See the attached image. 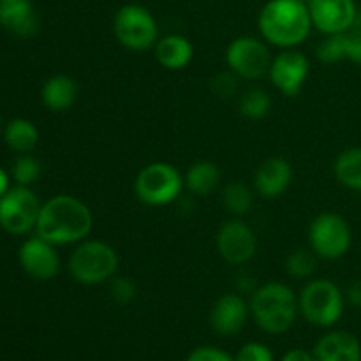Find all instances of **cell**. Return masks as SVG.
<instances>
[{
	"instance_id": "52a82bcc",
	"label": "cell",
	"mask_w": 361,
	"mask_h": 361,
	"mask_svg": "<svg viewBox=\"0 0 361 361\" xmlns=\"http://www.w3.org/2000/svg\"><path fill=\"white\" fill-rule=\"evenodd\" d=\"M113 32L116 41L130 51H147L159 41L157 20L140 4H126L116 11Z\"/></svg>"
},
{
	"instance_id": "44dd1931",
	"label": "cell",
	"mask_w": 361,
	"mask_h": 361,
	"mask_svg": "<svg viewBox=\"0 0 361 361\" xmlns=\"http://www.w3.org/2000/svg\"><path fill=\"white\" fill-rule=\"evenodd\" d=\"M183 182H185V189L194 196H208L221 183V169L215 162L197 161L189 166L183 175Z\"/></svg>"
},
{
	"instance_id": "e0dca14e",
	"label": "cell",
	"mask_w": 361,
	"mask_h": 361,
	"mask_svg": "<svg viewBox=\"0 0 361 361\" xmlns=\"http://www.w3.org/2000/svg\"><path fill=\"white\" fill-rule=\"evenodd\" d=\"M316 361H361L360 341L349 331H330L314 348Z\"/></svg>"
},
{
	"instance_id": "1f68e13d",
	"label": "cell",
	"mask_w": 361,
	"mask_h": 361,
	"mask_svg": "<svg viewBox=\"0 0 361 361\" xmlns=\"http://www.w3.org/2000/svg\"><path fill=\"white\" fill-rule=\"evenodd\" d=\"M344 60L361 66V27L344 32Z\"/></svg>"
},
{
	"instance_id": "cb8c5ba5",
	"label": "cell",
	"mask_w": 361,
	"mask_h": 361,
	"mask_svg": "<svg viewBox=\"0 0 361 361\" xmlns=\"http://www.w3.org/2000/svg\"><path fill=\"white\" fill-rule=\"evenodd\" d=\"M222 203L229 214L242 217L250 212L254 204V194L250 187L243 182H229L226 183L222 190Z\"/></svg>"
},
{
	"instance_id": "2e32d148",
	"label": "cell",
	"mask_w": 361,
	"mask_h": 361,
	"mask_svg": "<svg viewBox=\"0 0 361 361\" xmlns=\"http://www.w3.org/2000/svg\"><path fill=\"white\" fill-rule=\"evenodd\" d=\"M293 182V166L284 157L263 161L254 176V189L264 200H275L289 189Z\"/></svg>"
},
{
	"instance_id": "ffe728a7",
	"label": "cell",
	"mask_w": 361,
	"mask_h": 361,
	"mask_svg": "<svg viewBox=\"0 0 361 361\" xmlns=\"http://www.w3.org/2000/svg\"><path fill=\"white\" fill-rule=\"evenodd\" d=\"M0 23L18 37H32L39 28V18L30 0L0 4Z\"/></svg>"
},
{
	"instance_id": "f546056e",
	"label": "cell",
	"mask_w": 361,
	"mask_h": 361,
	"mask_svg": "<svg viewBox=\"0 0 361 361\" xmlns=\"http://www.w3.org/2000/svg\"><path fill=\"white\" fill-rule=\"evenodd\" d=\"M238 80L240 78L236 74H233L231 71L229 73H221L212 80L210 88L217 97L229 99L238 92Z\"/></svg>"
},
{
	"instance_id": "9a60e30c",
	"label": "cell",
	"mask_w": 361,
	"mask_h": 361,
	"mask_svg": "<svg viewBox=\"0 0 361 361\" xmlns=\"http://www.w3.org/2000/svg\"><path fill=\"white\" fill-rule=\"evenodd\" d=\"M250 316V305L236 293L222 295L214 303L210 312V324L215 334L233 337L245 328Z\"/></svg>"
},
{
	"instance_id": "836d02e7",
	"label": "cell",
	"mask_w": 361,
	"mask_h": 361,
	"mask_svg": "<svg viewBox=\"0 0 361 361\" xmlns=\"http://www.w3.org/2000/svg\"><path fill=\"white\" fill-rule=\"evenodd\" d=\"M281 361H316L314 353L305 351V349H291L282 356Z\"/></svg>"
},
{
	"instance_id": "d590c367",
	"label": "cell",
	"mask_w": 361,
	"mask_h": 361,
	"mask_svg": "<svg viewBox=\"0 0 361 361\" xmlns=\"http://www.w3.org/2000/svg\"><path fill=\"white\" fill-rule=\"evenodd\" d=\"M7 190H9V176H7V173L0 168V197H2Z\"/></svg>"
},
{
	"instance_id": "4316f807",
	"label": "cell",
	"mask_w": 361,
	"mask_h": 361,
	"mask_svg": "<svg viewBox=\"0 0 361 361\" xmlns=\"http://www.w3.org/2000/svg\"><path fill=\"white\" fill-rule=\"evenodd\" d=\"M11 173H13V178L16 180L18 185L30 187L41 175V162L32 157L30 154H21L14 161Z\"/></svg>"
},
{
	"instance_id": "3957f363",
	"label": "cell",
	"mask_w": 361,
	"mask_h": 361,
	"mask_svg": "<svg viewBox=\"0 0 361 361\" xmlns=\"http://www.w3.org/2000/svg\"><path fill=\"white\" fill-rule=\"evenodd\" d=\"M249 305L257 326L270 335H282L291 330L300 312L298 296L282 282H268L254 289Z\"/></svg>"
},
{
	"instance_id": "8fae6325",
	"label": "cell",
	"mask_w": 361,
	"mask_h": 361,
	"mask_svg": "<svg viewBox=\"0 0 361 361\" xmlns=\"http://www.w3.org/2000/svg\"><path fill=\"white\" fill-rule=\"evenodd\" d=\"M310 73V62L305 53L296 48L282 49L271 60L268 78L271 85L286 97H296L302 92Z\"/></svg>"
},
{
	"instance_id": "30bf717a",
	"label": "cell",
	"mask_w": 361,
	"mask_h": 361,
	"mask_svg": "<svg viewBox=\"0 0 361 361\" xmlns=\"http://www.w3.org/2000/svg\"><path fill=\"white\" fill-rule=\"evenodd\" d=\"M41 207L42 203L30 187H9L0 197V228L9 235H27L37 226Z\"/></svg>"
},
{
	"instance_id": "7c38bea8",
	"label": "cell",
	"mask_w": 361,
	"mask_h": 361,
	"mask_svg": "<svg viewBox=\"0 0 361 361\" xmlns=\"http://www.w3.org/2000/svg\"><path fill=\"white\" fill-rule=\"evenodd\" d=\"M217 252L222 259L233 267L247 264L257 250V240L252 228L240 219H231L219 228Z\"/></svg>"
},
{
	"instance_id": "4dcf8cb0",
	"label": "cell",
	"mask_w": 361,
	"mask_h": 361,
	"mask_svg": "<svg viewBox=\"0 0 361 361\" xmlns=\"http://www.w3.org/2000/svg\"><path fill=\"white\" fill-rule=\"evenodd\" d=\"M235 361H275L274 353L268 345L261 342H249L242 345L238 355L235 356Z\"/></svg>"
},
{
	"instance_id": "6da1fadb",
	"label": "cell",
	"mask_w": 361,
	"mask_h": 361,
	"mask_svg": "<svg viewBox=\"0 0 361 361\" xmlns=\"http://www.w3.org/2000/svg\"><path fill=\"white\" fill-rule=\"evenodd\" d=\"M94 215L87 203L71 194H59L42 203L35 233L53 245H74L88 238Z\"/></svg>"
},
{
	"instance_id": "5b68a950",
	"label": "cell",
	"mask_w": 361,
	"mask_h": 361,
	"mask_svg": "<svg viewBox=\"0 0 361 361\" xmlns=\"http://www.w3.org/2000/svg\"><path fill=\"white\" fill-rule=\"evenodd\" d=\"M298 310L314 326L330 328L344 314V295L330 279H314L300 291Z\"/></svg>"
},
{
	"instance_id": "e575fe53",
	"label": "cell",
	"mask_w": 361,
	"mask_h": 361,
	"mask_svg": "<svg viewBox=\"0 0 361 361\" xmlns=\"http://www.w3.org/2000/svg\"><path fill=\"white\" fill-rule=\"evenodd\" d=\"M348 300L351 302V305L361 307V281L355 282V284L348 289Z\"/></svg>"
},
{
	"instance_id": "ab89813d",
	"label": "cell",
	"mask_w": 361,
	"mask_h": 361,
	"mask_svg": "<svg viewBox=\"0 0 361 361\" xmlns=\"http://www.w3.org/2000/svg\"><path fill=\"white\" fill-rule=\"evenodd\" d=\"M0 13H2V6H0Z\"/></svg>"
},
{
	"instance_id": "8992f818",
	"label": "cell",
	"mask_w": 361,
	"mask_h": 361,
	"mask_svg": "<svg viewBox=\"0 0 361 361\" xmlns=\"http://www.w3.org/2000/svg\"><path fill=\"white\" fill-rule=\"evenodd\" d=\"M185 182L178 169L169 162L147 164L134 180V194L147 207H166L182 194Z\"/></svg>"
},
{
	"instance_id": "d4e9b609",
	"label": "cell",
	"mask_w": 361,
	"mask_h": 361,
	"mask_svg": "<svg viewBox=\"0 0 361 361\" xmlns=\"http://www.w3.org/2000/svg\"><path fill=\"white\" fill-rule=\"evenodd\" d=\"M271 99L268 92L261 87H252L240 95L238 109L245 118L261 120L270 113Z\"/></svg>"
},
{
	"instance_id": "4fadbf2b",
	"label": "cell",
	"mask_w": 361,
	"mask_h": 361,
	"mask_svg": "<svg viewBox=\"0 0 361 361\" xmlns=\"http://www.w3.org/2000/svg\"><path fill=\"white\" fill-rule=\"evenodd\" d=\"M309 13L312 27L326 35L351 30L360 16L355 0H310Z\"/></svg>"
},
{
	"instance_id": "74e56055",
	"label": "cell",
	"mask_w": 361,
	"mask_h": 361,
	"mask_svg": "<svg viewBox=\"0 0 361 361\" xmlns=\"http://www.w3.org/2000/svg\"><path fill=\"white\" fill-rule=\"evenodd\" d=\"M300 2H305V4H309V2H310V0H300Z\"/></svg>"
},
{
	"instance_id": "8d00e7d4",
	"label": "cell",
	"mask_w": 361,
	"mask_h": 361,
	"mask_svg": "<svg viewBox=\"0 0 361 361\" xmlns=\"http://www.w3.org/2000/svg\"><path fill=\"white\" fill-rule=\"evenodd\" d=\"M9 2H18V0H0V4H9Z\"/></svg>"
},
{
	"instance_id": "7a4b0ae2",
	"label": "cell",
	"mask_w": 361,
	"mask_h": 361,
	"mask_svg": "<svg viewBox=\"0 0 361 361\" xmlns=\"http://www.w3.org/2000/svg\"><path fill=\"white\" fill-rule=\"evenodd\" d=\"M257 27L268 44L281 49L296 48L312 30L309 4L300 0H268L257 18Z\"/></svg>"
},
{
	"instance_id": "83f0119b",
	"label": "cell",
	"mask_w": 361,
	"mask_h": 361,
	"mask_svg": "<svg viewBox=\"0 0 361 361\" xmlns=\"http://www.w3.org/2000/svg\"><path fill=\"white\" fill-rule=\"evenodd\" d=\"M317 59L323 63H335L344 60V34L326 35L316 49Z\"/></svg>"
},
{
	"instance_id": "f1b7e54d",
	"label": "cell",
	"mask_w": 361,
	"mask_h": 361,
	"mask_svg": "<svg viewBox=\"0 0 361 361\" xmlns=\"http://www.w3.org/2000/svg\"><path fill=\"white\" fill-rule=\"evenodd\" d=\"M109 291H111L113 300L118 305H129L137 296V286L129 277H113L111 284H109Z\"/></svg>"
},
{
	"instance_id": "9c48e42d",
	"label": "cell",
	"mask_w": 361,
	"mask_h": 361,
	"mask_svg": "<svg viewBox=\"0 0 361 361\" xmlns=\"http://www.w3.org/2000/svg\"><path fill=\"white\" fill-rule=\"evenodd\" d=\"M271 60L274 56L268 48V42L252 35L233 39L226 49V63L240 80L256 81L268 76Z\"/></svg>"
},
{
	"instance_id": "f35d334b",
	"label": "cell",
	"mask_w": 361,
	"mask_h": 361,
	"mask_svg": "<svg viewBox=\"0 0 361 361\" xmlns=\"http://www.w3.org/2000/svg\"><path fill=\"white\" fill-rule=\"evenodd\" d=\"M0 129H2V122H0Z\"/></svg>"
},
{
	"instance_id": "d6986e66",
	"label": "cell",
	"mask_w": 361,
	"mask_h": 361,
	"mask_svg": "<svg viewBox=\"0 0 361 361\" xmlns=\"http://www.w3.org/2000/svg\"><path fill=\"white\" fill-rule=\"evenodd\" d=\"M80 95V87H78L76 80L67 74H55V76L48 78L41 88V99L42 104L49 109V111L62 113L67 111L74 106Z\"/></svg>"
},
{
	"instance_id": "603a6c76",
	"label": "cell",
	"mask_w": 361,
	"mask_h": 361,
	"mask_svg": "<svg viewBox=\"0 0 361 361\" xmlns=\"http://www.w3.org/2000/svg\"><path fill=\"white\" fill-rule=\"evenodd\" d=\"M335 178L348 189L361 192V147L342 152L334 164Z\"/></svg>"
},
{
	"instance_id": "ba28073f",
	"label": "cell",
	"mask_w": 361,
	"mask_h": 361,
	"mask_svg": "<svg viewBox=\"0 0 361 361\" xmlns=\"http://www.w3.org/2000/svg\"><path fill=\"white\" fill-rule=\"evenodd\" d=\"M309 243L317 257L330 261L341 259L351 249V226L342 215L324 212L310 222Z\"/></svg>"
},
{
	"instance_id": "ac0fdd59",
	"label": "cell",
	"mask_w": 361,
	"mask_h": 361,
	"mask_svg": "<svg viewBox=\"0 0 361 361\" xmlns=\"http://www.w3.org/2000/svg\"><path fill=\"white\" fill-rule=\"evenodd\" d=\"M157 62L168 71L185 69L194 59V46L187 37L180 34H169L159 39L154 46Z\"/></svg>"
},
{
	"instance_id": "277c9868",
	"label": "cell",
	"mask_w": 361,
	"mask_h": 361,
	"mask_svg": "<svg viewBox=\"0 0 361 361\" xmlns=\"http://www.w3.org/2000/svg\"><path fill=\"white\" fill-rule=\"evenodd\" d=\"M120 257L102 240H83L76 243L69 257V274L78 284L97 286L111 281L118 270Z\"/></svg>"
},
{
	"instance_id": "484cf974",
	"label": "cell",
	"mask_w": 361,
	"mask_h": 361,
	"mask_svg": "<svg viewBox=\"0 0 361 361\" xmlns=\"http://www.w3.org/2000/svg\"><path fill=\"white\" fill-rule=\"evenodd\" d=\"M312 249H298L291 252L286 259V271L293 279H309L316 271L317 259Z\"/></svg>"
},
{
	"instance_id": "5bb4252c",
	"label": "cell",
	"mask_w": 361,
	"mask_h": 361,
	"mask_svg": "<svg viewBox=\"0 0 361 361\" xmlns=\"http://www.w3.org/2000/svg\"><path fill=\"white\" fill-rule=\"evenodd\" d=\"M21 268L37 281H49L60 270V256L56 245L46 242L41 236H32L20 247L18 254Z\"/></svg>"
},
{
	"instance_id": "d6a6232c",
	"label": "cell",
	"mask_w": 361,
	"mask_h": 361,
	"mask_svg": "<svg viewBox=\"0 0 361 361\" xmlns=\"http://www.w3.org/2000/svg\"><path fill=\"white\" fill-rule=\"evenodd\" d=\"M187 361H235L229 353L224 349L212 348V345H203V348H196L189 356Z\"/></svg>"
},
{
	"instance_id": "7402d4cb",
	"label": "cell",
	"mask_w": 361,
	"mask_h": 361,
	"mask_svg": "<svg viewBox=\"0 0 361 361\" xmlns=\"http://www.w3.org/2000/svg\"><path fill=\"white\" fill-rule=\"evenodd\" d=\"M4 140H6L7 147L16 154H30L39 143V129L30 120L14 118L6 126Z\"/></svg>"
}]
</instances>
